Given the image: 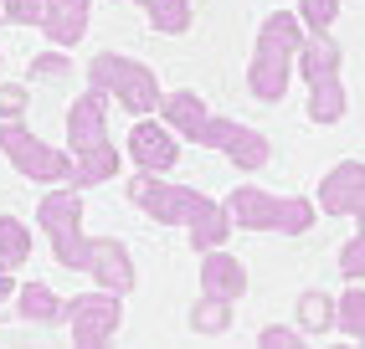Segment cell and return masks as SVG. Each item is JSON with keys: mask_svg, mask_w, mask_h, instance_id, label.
Here are the masks:
<instances>
[{"mask_svg": "<svg viewBox=\"0 0 365 349\" xmlns=\"http://www.w3.org/2000/svg\"><path fill=\"white\" fill-rule=\"evenodd\" d=\"M78 160V174H72V185L78 190H88V185H103V180H113L118 174V149L103 139L98 149H88V155H72Z\"/></svg>", "mask_w": 365, "mask_h": 349, "instance_id": "obj_18", "label": "cell"}, {"mask_svg": "<svg viewBox=\"0 0 365 349\" xmlns=\"http://www.w3.org/2000/svg\"><path fill=\"white\" fill-rule=\"evenodd\" d=\"M304 21L294 11H278L262 21L257 31V52H252V67H247V93L257 98V103H278V98L288 93V72H294V57L304 46Z\"/></svg>", "mask_w": 365, "mask_h": 349, "instance_id": "obj_1", "label": "cell"}, {"mask_svg": "<svg viewBox=\"0 0 365 349\" xmlns=\"http://www.w3.org/2000/svg\"><path fill=\"white\" fill-rule=\"evenodd\" d=\"M339 272H345V278H365V226L339 246Z\"/></svg>", "mask_w": 365, "mask_h": 349, "instance_id": "obj_28", "label": "cell"}, {"mask_svg": "<svg viewBox=\"0 0 365 349\" xmlns=\"http://www.w3.org/2000/svg\"><path fill=\"white\" fill-rule=\"evenodd\" d=\"M26 257H31V231L21 226L16 216H0V267L16 272Z\"/></svg>", "mask_w": 365, "mask_h": 349, "instance_id": "obj_22", "label": "cell"}, {"mask_svg": "<svg viewBox=\"0 0 365 349\" xmlns=\"http://www.w3.org/2000/svg\"><path fill=\"white\" fill-rule=\"evenodd\" d=\"M88 78H93V88H98L103 98H118L134 118H144V113H155L160 108V78L144 62H129V57H118V52H98L88 62Z\"/></svg>", "mask_w": 365, "mask_h": 349, "instance_id": "obj_4", "label": "cell"}, {"mask_svg": "<svg viewBox=\"0 0 365 349\" xmlns=\"http://www.w3.org/2000/svg\"><path fill=\"white\" fill-rule=\"evenodd\" d=\"M118 318H124V303H118V293L98 288V293H83V298H67V329H72V344H108Z\"/></svg>", "mask_w": 365, "mask_h": 349, "instance_id": "obj_7", "label": "cell"}, {"mask_svg": "<svg viewBox=\"0 0 365 349\" xmlns=\"http://www.w3.org/2000/svg\"><path fill=\"white\" fill-rule=\"evenodd\" d=\"M134 6H144L150 26H155V31H165V36L190 31V6H185V0H134Z\"/></svg>", "mask_w": 365, "mask_h": 349, "instance_id": "obj_20", "label": "cell"}, {"mask_svg": "<svg viewBox=\"0 0 365 349\" xmlns=\"http://www.w3.org/2000/svg\"><path fill=\"white\" fill-rule=\"evenodd\" d=\"M26 103H31V93L21 88V83L0 88V118H26Z\"/></svg>", "mask_w": 365, "mask_h": 349, "instance_id": "obj_29", "label": "cell"}, {"mask_svg": "<svg viewBox=\"0 0 365 349\" xmlns=\"http://www.w3.org/2000/svg\"><path fill=\"white\" fill-rule=\"evenodd\" d=\"M339 46H334V36L324 31V36H304V46H299V57H294V67L304 72V83L314 88V83H329V78H339Z\"/></svg>", "mask_w": 365, "mask_h": 349, "instance_id": "obj_16", "label": "cell"}, {"mask_svg": "<svg viewBox=\"0 0 365 349\" xmlns=\"http://www.w3.org/2000/svg\"><path fill=\"white\" fill-rule=\"evenodd\" d=\"M355 221H360V226H365V206H360V211H355Z\"/></svg>", "mask_w": 365, "mask_h": 349, "instance_id": "obj_33", "label": "cell"}, {"mask_svg": "<svg viewBox=\"0 0 365 349\" xmlns=\"http://www.w3.org/2000/svg\"><path fill=\"white\" fill-rule=\"evenodd\" d=\"M334 329H345L350 339L365 344V288H350V293L334 303Z\"/></svg>", "mask_w": 365, "mask_h": 349, "instance_id": "obj_24", "label": "cell"}, {"mask_svg": "<svg viewBox=\"0 0 365 349\" xmlns=\"http://www.w3.org/2000/svg\"><path fill=\"white\" fill-rule=\"evenodd\" d=\"M299 329H304V334H329V329H334V298H329V293L309 288V293L299 298Z\"/></svg>", "mask_w": 365, "mask_h": 349, "instance_id": "obj_21", "label": "cell"}, {"mask_svg": "<svg viewBox=\"0 0 365 349\" xmlns=\"http://www.w3.org/2000/svg\"><path fill=\"white\" fill-rule=\"evenodd\" d=\"M227 231H232L227 206H216L211 216H201L196 226H190V246H196V252H211V246H222V241H227Z\"/></svg>", "mask_w": 365, "mask_h": 349, "instance_id": "obj_25", "label": "cell"}, {"mask_svg": "<svg viewBox=\"0 0 365 349\" xmlns=\"http://www.w3.org/2000/svg\"><path fill=\"white\" fill-rule=\"evenodd\" d=\"M11 293H16V283H11V272H6V267H0V303H6V298H11Z\"/></svg>", "mask_w": 365, "mask_h": 349, "instance_id": "obj_32", "label": "cell"}, {"mask_svg": "<svg viewBox=\"0 0 365 349\" xmlns=\"http://www.w3.org/2000/svg\"><path fill=\"white\" fill-rule=\"evenodd\" d=\"M339 113H345V83H339V78L314 83V88H309V118H314V123H334Z\"/></svg>", "mask_w": 365, "mask_h": 349, "instance_id": "obj_23", "label": "cell"}, {"mask_svg": "<svg viewBox=\"0 0 365 349\" xmlns=\"http://www.w3.org/2000/svg\"><path fill=\"white\" fill-rule=\"evenodd\" d=\"M36 221L46 241H52V252L62 267H88V236H83V190L78 185H62L52 190L46 201L36 206Z\"/></svg>", "mask_w": 365, "mask_h": 349, "instance_id": "obj_6", "label": "cell"}, {"mask_svg": "<svg viewBox=\"0 0 365 349\" xmlns=\"http://www.w3.org/2000/svg\"><path fill=\"white\" fill-rule=\"evenodd\" d=\"M232 329V298L201 293V303L190 308V334H227Z\"/></svg>", "mask_w": 365, "mask_h": 349, "instance_id": "obj_19", "label": "cell"}, {"mask_svg": "<svg viewBox=\"0 0 365 349\" xmlns=\"http://www.w3.org/2000/svg\"><path fill=\"white\" fill-rule=\"evenodd\" d=\"M16 313L21 318H31V323H67V303L46 288V283H26L16 298Z\"/></svg>", "mask_w": 365, "mask_h": 349, "instance_id": "obj_17", "label": "cell"}, {"mask_svg": "<svg viewBox=\"0 0 365 349\" xmlns=\"http://www.w3.org/2000/svg\"><path fill=\"white\" fill-rule=\"evenodd\" d=\"M88 6L93 0H46V16H41V31L52 46H78L83 31H88Z\"/></svg>", "mask_w": 365, "mask_h": 349, "instance_id": "obj_13", "label": "cell"}, {"mask_svg": "<svg viewBox=\"0 0 365 349\" xmlns=\"http://www.w3.org/2000/svg\"><path fill=\"white\" fill-rule=\"evenodd\" d=\"M52 78H67V57H62V46L31 62V83H52Z\"/></svg>", "mask_w": 365, "mask_h": 349, "instance_id": "obj_30", "label": "cell"}, {"mask_svg": "<svg viewBox=\"0 0 365 349\" xmlns=\"http://www.w3.org/2000/svg\"><path fill=\"white\" fill-rule=\"evenodd\" d=\"M0 155L26 174V180H41V185H72V174H78L72 149L41 144V139L26 129V118H0Z\"/></svg>", "mask_w": 365, "mask_h": 349, "instance_id": "obj_2", "label": "cell"}, {"mask_svg": "<svg viewBox=\"0 0 365 349\" xmlns=\"http://www.w3.org/2000/svg\"><path fill=\"white\" fill-rule=\"evenodd\" d=\"M129 155L139 170H150V174H165V170H175L180 160V144H175V129L170 123H155L150 113H144L134 123V134H129Z\"/></svg>", "mask_w": 365, "mask_h": 349, "instance_id": "obj_9", "label": "cell"}, {"mask_svg": "<svg viewBox=\"0 0 365 349\" xmlns=\"http://www.w3.org/2000/svg\"><path fill=\"white\" fill-rule=\"evenodd\" d=\"M365 206V165L345 160L324 174V190H319V211L329 216H355Z\"/></svg>", "mask_w": 365, "mask_h": 349, "instance_id": "obj_12", "label": "cell"}, {"mask_svg": "<svg viewBox=\"0 0 365 349\" xmlns=\"http://www.w3.org/2000/svg\"><path fill=\"white\" fill-rule=\"evenodd\" d=\"M108 139V113H103V93L88 88L78 103L67 113V149L72 155H88V149H98Z\"/></svg>", "mask_w": 365, "mask_h": 349, "instance_id": "obj_11", "label": "cell"}, {"mask_svg": "<svg viewBox=\"0 0 365 349\" xmlns=\"http://www.w3.org/2000/svg\"><path fill=\"white\" fill-rule=\"evenodd\" d=\"M299 339H304V329H288V323H267L257 334V344H267V349H294Z\"/></svg>", "mask_w": 365, "mask_h": 349, "instance_id": "obj_31", "label": "cell"}, {"mask_svg": "<svg viewBox=\"0 0 365 349\" xmlns=\"http://www.w3.org/2000/svg\"><path fill=\"white\" fill-rule=\"evenodd\" d=\"M0 21H6V16H0Z\"/></svg>", "mask_w": 365, "mask_h": 349, "instance_id": "obj_34", "label": "cell"}, {"mask_svg": "<svg viewBox=\"0 0 365 349\" xmlns=\"http://www.w3.org/2000/svg\"><path fill=\"white\" fill-rule=\"evenodd\" d=\"M299 21H304V31L309 36H324L329 26H334V16H339V0H299V11H294Z\"/></svg>", "mask_w": 365, "mask_h": 349, "instance_id": "obj_26", "label": "cell"}, {"mask_svg": "<svg viewBox=\"0 0 365 349\" xmlns=\"http://www.w3.org/2000/svg\"><path fill=\"white\" fill-rule=\"evenodd\" d=\"M227 216L232 226H247V231H283V236H299L314 226V206L309 201H283V195H267L257 185H237L227 195Z\"/></svg>", "mask_w": 365, "mask_h": 349, "instance_id": "obj_3", "label": "cell"}, {"mask_svg": "<svg viewBox=\"0 0 365 349\" xmlns=\"http://www.w3.org/2000/svg\"><path fill=\"white\" fill-rule=\"evenodd\" d=\"M201 144L206 149H222V155L237 165V170H262L267 165V139L257 129H247V123H237V118H206V129H201Z\"/></svg>", "mask_w": 365, "mask_h": 349, "instance_id": "obj_8", "label": "cell"}, {"mask_svg": "<svg viewBox=\"0 0 365 349\" xmlns=\"http://www.w3.org/2000/svg\"><path fill=\"white\" fill-rule=\"evenodd\" d=\"M201 293H216V298H237L247 293V267H242L232 252H222V246H211V252H201Z\"/></svg>", "mask_w": 365, "mask_h": 349, "instance_id": "obj_14", "label": "cell"}, {"mask_svg": "<svg viewBox=\"0 0 365 349\" xmlns=\"http://www.w3.org/2000/svg\"><path fill=\"white\" fill-rule=\"evenodd\" d=\"M160 108H165V123L175 134H185L190 144H201V129H206V98L201 93H190V88H180V93H165L160 98Z\"/></svg>", "mask_w": 365, "mask_h": 349, "instance_id": "obj_15", "label": "cell"}, {"mask_svg": "<svg viewBox=\"0 0 365 349\" xmlns=\"http://www.w3.org/2000/svg\"><path fill=\"white\" fill-rule=\"evenodd\" d=\"M129 201H134L139 211H150L155 221H165V226H196L201 216L216 211L211 195L185 190V185H175V180H155L150 170H139V180H129Z\"/></svg>", "mask_w": 365, "mask_h": 349, "instance_id": "obj_5", "label": "cell"}, {"mask_svg": "<svg viewBox=\"0 0 365 349\" xmlns=\"http://www.w3.org/2000/svg\"><path fill=\"white\" fill-rule=\"evenodd\" d=\"M83 272H93V278H98V288H108V293H118V298L134 288L129 246L113 241V236H88V267H83Z\"/></svg>", "mask_w": 365, "mask_h": 349, "instance_id": "obj_10", "label": "cell"}, {"mask_svg": "<svg viewBox=\"0 0 365 349\" xmlns=\"http://www.w3.org/2000/svg\"><path fill=\"white\" fill-rule=\"evenodd\" d=\"M0 16H6V21H16V26H41L46 0H0Z\"/></svg>", "mask_w": 365, "mask_h": 349, "instance_id": "obj_27", "label": "cell"}]
</instances>
